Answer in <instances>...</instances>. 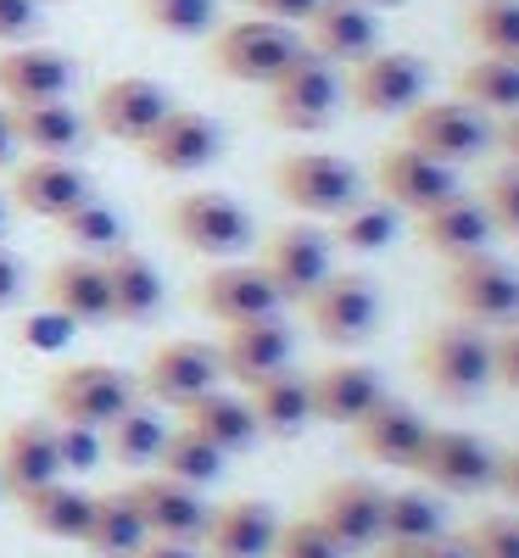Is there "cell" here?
I'll return each mask as SVG.
<instances>
[{"mask_svg":"<svg viewBox=\"0 0 519 558\" xmlns=\"http://www.w3.org/2000/svg\"><path fill=\"white\" fill-rule=\"evenodd\" d=\"M307 397H313V418L318 425H341L352 430L358 418L386 397V380L374 363L341 357V363H324L318 375H307Z\"/></svg>","mask_w":519,"mask_h":558,"instance_id":"cell-23","label":"cell"},{"mask_svg":"<svg viewBox=\"0 0 519 558\" xmlns=\"http://www.w3.org/2000/svg\"><path fill=\"white\" fill-rule=\"evenodd\" d=\"M129 497L140 508V520H146V536H157V542H191V547L202 542L207 502H202L196 486H179L168 475H140V481H129Z\"/></svg>","mask_w":519,"mask_h":558,"instance_id":"cell-24","label":"cell"},{"mask_svg":"<svg viewBox=\"0 0 519 558\" xmlns=\"http://www.w3.org/2000/svg\"><path fill=\"white\" fill-rule=\"evenodd\" d=\"M402 146L436 157L447 168H463L492 146V123H486V112L463 107L458 96L452 101H419L413 112H402Z\"/></svg>","mask_w":519,"mask_h":558,"instance_id":"cell-9","label":"cell"},{"mask_svg":"<svg viewBox=\"0 0 519 558\" xmlns=\"http://www.w3.org/2000/svg\"><path fill=\"white\" fill-rule=\"evenodd\" d=\"M7 213H12V202H7V196H0V229H7Z\"/></svg>","mask_w":519,"mask_h":558,"instance_id":"cell-60","label":"cell"},{"mask_svg":"<svg viewBox=\"0 0 519 558\" xmlns=\"http://www.w3.org/2000/svg\"><path fill=\"white\" fill-rule=\"evenodd\" d=\"M442 296L463 324H475V330H508V324H519V274L492 252L447 263Z\"/></svg>","mask_w":519,"mask_h":558,"instance_id":"cell-5","label":"cell"},{"mask_svg":"<svg viewBox=\"0 0 519 558\" xmlns=\"http://www.w3.org/2000/svg\"><path fill=\"white\" fill-rule=\"evenodd\" d=\"M39 12L34 0H0V45H28L39 34Z\"/></svg>","mask_w":519,"mask_h":558,"instance_id":"cell-49","label":"cell"},{"mask_svg":"<svg viewBox=\"0 0 519 558\" xmlns=\"http://www.w3.org/2000/svg\"><path fill=\"white\" fill-rule=\"evenodd\" d=\"M458 101L463 107H475V112H519V62L508 57H475V62H463L458 68Z\"/></svg>","mask_w":519,"mask_h":558,"instance_id":"cell-37","label":"cell"},{"mask_svg":"<svg viewBox=\"0 0 519 558\" xmlns=\"http://www.w3.org/2000/svg\"><path fill=\"white\" fill-rule=\"evenodd\" d=\"M458 542L469 547V558H519V520L508 514H481L458 531Z\"/></svg>","mask_w":519,"mask_h":558,"instance_id":"cell-44","label":"cell"},{"mask_svg":"<svg viewBox=\"0 0 519 558\" xmlns=\"http://www.w3.org/2000/svg\"><path fill=\"white\" fill-rule=\"evenodd\" d=\"M45 307H57L68 324L79 330H96V324H112V302H107V268L101 257H62L51 274H45Z\"/></svg>","mask_w":519,"mask_h":558,"instance_id":"cell-29","label":"cell"},{"mask_svg":"<svg viewBox=\"0 0 519 558\" xmlns=\"http://www.w3.org/2000/svg\"><path fill=\"white\" fill-rule=\"evenodd\" d=\"M157 475H168L179 486H213L224 475V452L213 441H202L196 430L173 425L168 441H162V452H157Z\"/></svg>","mask_w":519,"mask_h":558,"instance_id":"cell-40","label":"cell"},{"mask_svg":"<svg viewBox=\"0 0 519 558\" xmlns=\"http://www.w3.org/2000/svg\"><path fill=\"white\" fill-rule=\"evenodd\" d=\"M492 492H503L508 502H519V447L497 452V470H492Z\"/></svg>","mask_w":519,"mask_h":558,"instance_id":"cell-53","label":"cell"},{"mask_svg":"<svg viewBox=\"0 0 519 558\" xmlns=\"http://www.w3.org/2000/svg\"><path fill=\"white\" fill-rule=\"evenodd\" d=\"M413 368L442 402H475L492 386V336H481L475 324H436L413 347Z\"/></svg>","mask_w":519,"mask_h":558,"instance_id":"cell-1","label":"cell"},{"mask_svg":"<svg viewBox=\"0 0 519 558\" xmlns=\"http://www.w3.org/2000/svg\"><path fill=\"white\" fill-rule=\"evenodd\" d=\"M336 107H341V68L313 57L307 45L291 57V68L268 84V123L274 129L318 134V129L336 123Z\"/></svg>","mask_w":519,"mask_h":558,"instance_id":"cell-6","label":"cell"},{"mask_svg":"<svg viewBox=\"0 0 519 558\" xmlns=\"http://www.w3.org/2000/svg\"><path fill=\"white\" fill-rule=\"evenodd\" d=\"M447 536V514L431 492H386L381 502V542H402V547H424Z\"/></svg>","mask_w":519,"mask_h":558,"instance_id":"cell-38","label":"cell"},{"mask_svg":"<svg viewBox=\"0 0 519 558\" xmlns=\"http://www.w3.org/2000/svg\"><path fill=\"white\" fill-rule=\"evenodd\" d=\"M134 151L146 157V168H157V173H202L207 162L224 157V129L207 112H196V107H173Z\"/></svg>","mask_w":519,"mask_h":558,"instance_id":"cell-15","label":"cell"},{"mask_svg":"<svg viewBox=\"0 0 519 558\" xmlns=\"http://www.w3.org/2000/svg\"><path fill=\"white\" fill-rule=\"evenodd\" d=\"M431 436V418H424L413 402L402 397H381L358 425H352V447L369 463H386V470H413V458Z\"/></svg>","mask_w":519,"mask_h":558,"instance_id":"cell-21","label":"cell"},{"mask_svg":"<svg viewBox=\"0 0 519 558\" xmlns=\"http://www.w3.org/2000/svg\"><path fill=\"white\" fill-rule=\"evenodd\" d=\"M89 502H96V492L68 486V475H62V481H51V486H34V492H23V497H17L28 531L51 536V542H84V531H89Z\"/></svg>","mask_w":519,"mask_h":558,"instance_id":"cell-34","label":"cell"},{"mask_svg":"<svg viewBox=\"0 0 519 558\" xmlns=\"http://www.w3.org/2000/svg\"><path fill=\"white\" fill-rule=\"evenodd\" d=\"M274 536H279V514L257 497H234L224 508L207 514V531H202V553L207 558H268L274 553Z\"/></svg>","mask_w":519,"mask_h":558,"instance_id":"cell-28","label":"cell"},{"mask_svg":"<svg viewBox=\"0 0 519 558\" xmlns=\"http://www.w3.org/2000/svg\"><path fill=\"white\" fill-rule=\"evenodd\" d=\"M374 558H419V547H402V542H381Z\"/></svg>","mask_w":519,"mask_h":558,"instance_id":"cell-58","label":"cell"},{"mask_svg":"<svg viewBox=\"0 0 519 558\" xmlns=\"http://www.w3.org/2000/svg\"><path fill=\"white\" fill-rule=\"evenodd\" d=\"M62 481V452H57V425L45 418H17L0 430V486L12 497Z\"/></svg>","mask_w":519,"mask_h":558,"instance_id":"cell-26","label":"cell"},{"mask_svg":"<svg viewBox=\"0 0 519 558\" xmlns=\"http://www.w3.org/2000/svg\"><path fill=\"white\" fill-rule=\"evenodd\" d=\"M246 408L257 418V436L291 441L313 425V397H307V375L297 368H279V375H263L246 386Z\"/></svg>","mask_w":519,"mask_h":558,"instance_id":"cell-32","label":"cell"},{"mask_svg":"<svg viewBox=\"0 0 519 558\" xmlns=\"http://www.w3.org/2000/svg\"><path fill=\"white\" fill-rule=\"evenodd\" d=\"M419 558H469V547H463L458 536H436V542L419 547Z\"/></svg>","mask_w":519,"mask_h":558,"instance_id":"cell-56","label":"cell"},{"mask_svg":"<svg viewBox=\"0 0 519 558\" xmlns=\"http://www.w3.org/2000/svg\"><path fill=\"white\" fill-rule=\"evenodd\" d=\"M107 268V302H112V324H152L162 313V274L146 252H134L129 241L118 252L101 257Z\"/></svg>","mask_w":519,"mask_h":558,"instance_id":"cell-31","label":"cell"},{"mask_svg":"<svg viewBox=\"0 0 519 558\" xmlns=\"http://www.w3.org/2000/svg\"><path fill=\"white\" fill-rule=\"evenodd\" d=\"M224 380V368H218V347L213 341H191V336H179V341H162L146 368H140V391H146V402L157 408H184V402H196L202 391H213Z\"/></svg>","mask_w":519,"mask_h":558,"instance_id":"cell-13","label":"cell"},{"mask_svg":"<svg viewBox=\"0 0 519 558\" xmlns=\"http://www.w3.org/2000/svg\"><path fill=\"white\" fill-rule=\"evenodd\" d=\"M486 218H492V235L519 241V168H503L486 179V196H481Z\"/></svg>","mask_w":519,"mask_h":558,"instance_id":"cell-46","label":"cell"},{"mask_svg":"<svg viewBox=\"0 0 519 558\" xmlns=\"http://www.w3.org/2000/svg\"><path fill=\"white\" fill-rule=\"evenodd\" d=\"M12 157H17V134H12V112H7V101H0V168H12Z\"/></svg>","mask_w":519,"mask_h":558,"instance_id":"cell-57","label":"cell"},{"mask_svg":"<svg viewBox=\"0 0 519 558\" xmlns=\"http://www.w3.org/2000/svg\"><path fill=\"white\" fill-rule=\"evenodd\" d=\"M302 51V34L286 23H268V17H241V23H218L207 34V57L224 78L234 84H274L279 73L291 68V57Z\"/></svg>","mask_w":519,"mask_h":558,"instance_id":"cell-2","label":"cell"},{"mask_svg":"<svg viewBox=\"0 0 519 558\" xmlns=\"http://www.w3.org/2000/svg\"><path fill=\"white\" fill-rule=\"evenodd\" d=\"M492 470H497V452L481 441V436H469V430H436L424 436L419 458H413V470L424 486H436V492H452V497H469V492H486L492 486Z\"/></svg>","mask_w":519,"mask_h":558,"instance_id":"cell-14","label":"cell"},{"mask_svg":"<svg viewBox=\"0 0 519 558\" xmlns=\"http://www.w3.org/2000/svg\"><path fill=\"white\" fill-rule=\"evenodd\" d=\"M57 452H62V475H89L107 458L101 430H84V425H57Z\"/></svg>","mask_w":519,"mask_h":558,"instance_id":"cell-47","label":"cell"},{"mask_svg":"<svg viewBox=\"0 0 519 558\" xmlns=\"http://www.w3.org/2000/svg\"><path fill=\"white\" fill-rule=\"evenodd\" d=\"M17 296H23V263H17L12 246H0V313H7Z\"/></svg>","mask_w":519,"mask_h":558,"instance_id":"cell-52","label":"cell"},{"mask_svg":"<svg viewBox=\"0 0 519 558\" xmlns=\"http://www.w3.org/2000/svg\"><path fill=\"white\" fill-rule=\"evenodd\" d=\"M492 146L508 157V168H519V112H508V118L492 129Z\"/></svg>","mask_w":519,"mask_h":558,"instance_id":"cell-54","label":"cell"},{"mask_svg":"<svg viewBox=\"0 0 519 558\" xmlns=\"http://www.w3.org/2000/svg\"><path fill=\"white\" fill-rule=\"evenodd\" d=\"M96 191H89V173L73 162V157H28V162H17L12 168V191H7V202L17 207V213H28V218H62V213H73L79 202H89Z\"/></svg>","mask_w":519,"mask_h":558,"instance_id":"cell-22","label":"cell"},{"mask_svg":"<svg viewBox=\"0 0 519 558\" xmlns=\"http://www.w3.org/2000/svg\"><path fill=\"white\" fill-rule=\"evenodd\" d=\"M492 386L519 391V324H508V330L492 341Z\"/></svg>","mask_w":519,"mask_h":558,"instance_id":"cell-50","label":"cell"},{"mask_svg":"<svg viewBox=\"0 0 519 558\" xmlns=\"http://www.w3.org/2000/svg\"><path fill=\"white\" fill-rule=\"evenodd\" d=\"M413 235H419L424 252H436L442 263H458V257H475V252L492 246V218H486V207L475 196L452 191L447 202L424 207L413 218Z\"/></svg>","mask_w":519,"mask_h":558,"instance_id":"cell-25","label":"cell"},{"mask_svg":"<svg viewBox=\"0 0 519 558\" xmlns=\"http://www.w3.org/2000/svg\"><path fill=\"white\" fill-rule=\"evenodd\" d=\"M363 7H369V12H381V7H402V0H363Z\"/></svg>","mask_w":519,"mask_h":558,"instance_id":"cell-59","label":"cell"},{"mask_svg":"<svg viewBox=\"0 0 519 558\" xmlns=\"http://www.w3.org/2000/svg\"><path fill=\"white\" fill-rule=\"evenodd\" d=\"M196 307L213 318V324H252V318H274L286 307V296L274 291V279L257 268V263H218L213 274H202L196 286Z\"/></svg>","mask_w":519,"mask_h":558,"instance_id":"cell-16","label":"cell"},{"mask_svg":"<svg viewBox=\"0 0 519 558\" xmlns=\"http://www.w3.org/2000/svg\"><path fill=\"white\" fill-rule=\"evenodd\" d=\"M79 78V62L57 45H7L0 51V101L7 107H34V101H62Z\"/></svg>","mask_w":519,"mask_h":558,"instance_id":"cell-19","label":"cell"},{"mask_svg":"<svg viewBox=\"0 0 519 558\" xmlns=\"http://www.w3.org/2000/svg\"><path fill=\"white\" fill-rule=\"evenodd\" d=\"M246 7H252V17L286 23V28H297V34H302V23L318 12V0H246Z\"/></svg>","mask_w":519,"mask_h":558,"instance_id":"cell-51","label":"cell"},{"mask_svg":"<svg viewBox=\"0 0 519 558\" xmlns=\"http://www.w3.org/2000/svg\"><path fill=\"white\" fill-rule=\"evenodd\" d=\"M424 89H431V68H424V57L413 51H374L363 62L347 68L341 78V96L363 112V118H402L424 101Z\"/></svg>","mask_w":519,"mask_h":558,"instance_id":"cell-8","label":"cell"},{"mask_svg":"<svg viewBox=\"0 0 519 558\" xmlns=\"http://www.w3.org/2000/svg\"><path fill=\"white\" fill-rule=\"evenodd\" d=\"M302 313L324 347H363L374 336V324H381V291H374L369 274L347 268V274H329L302 302Z\"/></svg>","mask_w":519,"mask_h":558,"instance_id":"cell-10","label":"cell"},{"mask_svg":"<svg viewBox=\"0 0 519 558\" xmlns=\"http://www.w3.org/2000/svg\"><path fill=\"white\" fill-rule=\"evenodd\" d=\"M241 7H246V0H241Z\"/></svg>","mask_w":519,"mask_h":558,"instance_id":"cell-62","label":"cell"},{"mask_svg":"<svg viewBox=\"0 0 519 558\" xmlns=\"http://www.w3.org/2000/svg\"><path fill=\"white\" fill-rule=\"evenodd\" d=\"M274 191L307 218H336L363 196V173L336 151H291L274 162Z\"/></svg>","mask_w":519,"mask_h":558,"instance_id":"cell-7","label":"cell"},{"mask_svg":"<svg viewBox=\"0 0 519 558\" xmlns=\"http://www.w3.org/2000/svg\"><path fill=\"white\" fill-rule=\"evenodd\" d=\"M162 441H168V425H162L157 402H140V397H134V402L112 418V425L101 430L107 458L123 463V470H152L157 452H162Z\"/></svg>","mask_w":519,"mask_h":558,"instance_id":"cell-36","label":"cell"},{"mask_svg":"<svg viewBox=\"0 0 519 558\" xmlns=\"http://www.w3.org/2000/svg\"><path fill=\"white\" fill-rule=\"evenodd\" d=\"M146 520H140V508L129 497V486L118 492H96V502H89V531H84V547L96 558H134L140 547H146Z\"/></svg>","mask_w":519,"mask_h":558,"instance_id":"cell-35","label":"cell"},{"mask_svg":"<svg viewBox=\"0 0 519 558\" xmlns=\"http://www.w3.org/2000/svg\"><path fill=\"white\" fill-rule=\"evenodd\" d=\"M168 235L184 246V252H196V257H213V263H229V257H241L252 252L257 241V223L252 213L224 196V191H191V196H179L168 207Z\"/></svg>","mask_w":519,"mask_h":558,"instance_id":"cell-3","label":"cell"},{"mask_svg":"<svg viewBox=\"0 0 519 558\" xmlns=\"http://www.w3.org/2000/svg\"><path fill=\"white\" fill-rule=\"evenodd\" d=\"M374 191H381V202H391L397 213H424L436 207L458 191V173L436 157H424L413 146H386L381 157H374Z\"/></svg>","mask_w":519,"mask_h":558,"instance_id":"cell-17","label":"cell"},{"mask_svg":"<svg viewBox=\"0 0 519 558\" xmlns=\"http://www.w3.org/2000/svg\"><path fill=\"white\" fill-rule=\"evenodd\" d=\"M57 235L79 252V257H107V252H118L129 235H123V218L107 207V202H79L73 213H62L57 218Z\"/></svg>","mask_w":519,"mask_h":558,"instance_id":"cell-41","label":"cell"},{"mask_svg":"<svg viewBox=\"0 0 519 558\" xmlns=\"http://www.w3.org/2000/svg\"><path fill=\"white\" fill-rule=\"evenodd\" d=\"M134 17L168 39H207L224 23L218 0H134Z\"/></svg>","mask_w":519,"mask_h":558,"instance_id":"cell-43","label":"cell"},{"mask_svg":"<svg viewBox=\"0 0 519 558\" xmlns=\"http://www.w3.org/2000/svg\"><path fill=\"white\" fill-rule=\"evenodd\" d=\"M134 397H140V386L118 363H68L45 386V402H51L57 425H84V430H107Z\"/></svg>","mask_w":519,"mask_h":558,"instance_id":"cell-4","label":"cell"},{"mask_svg":"<svg viewBox=\"0 0 519 558\" xmlns=\"http://www.w3.org/2000/svg\"><path fill=\"white\" fill-rule=\"evenodd\" d=\"M7 112H12L17 151H28V157H73V151H84V140L96 134L89 129V112H79L68 96L62 101H34V107H7Z\"/></svg>","mask_w":519,"mask_h":558,"instance_id":"cell-30","label":"cell"},{"mask_svg":"<svg viewBox=\"0 0 519 558\" xmlns=\"http://www.w3.org/2000/svg\"><path fill=\"white\" fill-rule=\"evenodd\" d=\"M381 502L386 492L363 481V475H341V481H324L318 502H313V520L341 542V553H363V547H381Z\"/></svg>","mask_w":519,"mask_h":558,"instance_id":"cell-20","label":"cell"},{"mask_svg":"<svg viewBox=\"0 0 519 558\" xmlns=\"http://www.w3.org/2000/svg\"><path fill=\"white\" fill-rule=\"evenodd\" d=\"M329 235L318 223H286V229H274V235L263 241L257 252V268L274 279V291L286 296V302H307L329 274H336V263H329Z\"/></svg>","mask_w":519,"mask_h":558,"instance_id":"cell-12","label":"cell"},{"mask_svg":"<svg viewBox=\"0 0 519 558\" xmlns=\"http://www.w3.org/2000/svg\"><path fill=\"white\" fill-rule=\"evenodd\" d=\"M168 112H173L168 84H157L146 73H118L96 89V101H89V129L118 140V146H140Z\"/></svg>","mask_w":519,"mask_h":558,"instance_id":"cell-11","label":"cell"},{"mask_svg":"<svg viewBox=\"0 0 519 558\" xmlns=\"http://www.w3.org/2000/svg\"><path fill=\"white\" fill-rule=\"evenodd\" d=\"M463 39L475 45V57L519 62V0H475L463 12Z\"/></svg>","mask_w":519,"mask_h":558,"instance_id":"cell-42","label":"cell"},{"mask_svg":"<svg viewBox=\"0 0 519 558\" xmlns=\"http://www.w3.org/2000/svg\"><path fill=\"white\" fill-rule=\"evenodd\" d=\"M268 558H347L341 553V542L329 536L313 514L307 520H291V525H279V536H274V553Z\"/></svg>","mask_w":519,"mask_h":558,"instance_id":"cell-45","label":"cell"},{"mask_svg":"<svg viewBox=\"0 0 519 558\" xmlns=\"http://www.w3.org/2000/svg\"><path fill=\"white\" fill-rule=\"evenodd\" d=\"M397 229H402V218H397L391 202H363V196H358L347 213H336L329 246H347V252L369 257V252H386V246L397 241Z\"/></svg>","mask_w":519,"mask_h":558,"instance_id":"cell-39","label":"cell"},{"mask_svg":"<svg viewBox=\"0 0 519 558\" xmlns=\"http://www.w3.org/2000/svg\"><path fill=\"white\" fill-rule=\"evenodd\" d=\"M302 45L329 68H352L381 51V12H369L363 0H318V12L302 23Z\"/></svg>","mask_w":519,"mask_h":558,"instance_id":"cell-18","label":"cell"},{"mask_svg":"<svg viewBox=\"0 0 519 558\" xmlns=\"http://www.w3.org/2000/svg\"><path fill=\"white\" fill-rule=\"evenodd\" d=\"M34 7H68V0H34Z\"/></svg>","mask_w":519,"mask_h":558,"instance_id":"cell-61","label":"cell"},{"mask_svg":"<svg viewBox=\"0 0 519 558\" xmlns=\"http://www.w3.org/2000/svg\"><path fill=\"white\" fill-rule=\"evenodd\" d=\"M73 330H79V324H68L57 307H39V313H28V318L17 324V341L34 347V352H62V347L73 341Z\"/></svg>","mask_w":519,"mask_h":558,"instance_id":"cell-48","label":"cell"},{"mask_svg":"<svg viewBox=\"0 0 519 558\" xmlns=\"http://www.w3.org/2000/svg\"><path fill=\"white\" fill-rule=\"evenodd\" d=\"M179 425L196 430L202 441H213L224 458L257 447V418H252L246 397H234V391H224V386L202 391L196 402H184V408H179Z\"/></svg>","mask_w":519,"mask_h":558,"instance_id":"cell-33","label":"cell"},{"mask_svg":"<svg viewBox=\"0 0 519 558\" xmlns=\"http://www.w3.org/2000/svg\"><path fill=\"white\" fill-rule=\"evenodd\" d=\"M218 368L229 380H263V375H279V368H291V330L286 318H252V324H229L224 341H218Z\"/></svg>","mask_w":519,"mask_h":558,"instance_id":"cell-27","label":"cell"},{"mask_svg":"<svg viewBox=\"0 0 519 558\" xmlns=\"http://www.w3.org/2000/svg\"><path fill=\"white\" fill-rule=\"evenodd\" d=\"M134 558H196V547H191V542H157V536H152Z\"/></svg>","mask_w":519,"mask_h":558,"instance_id":"cell-55","label":"cell"}]
</instances>
